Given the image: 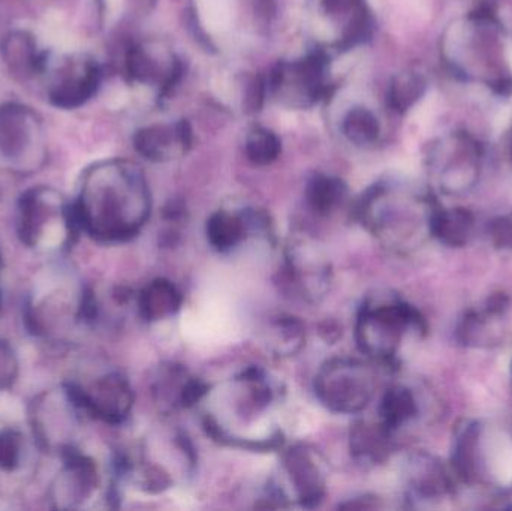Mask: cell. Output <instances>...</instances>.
Here are the masks:
<instances>
[{"instance_id": "obj_17", "label": "cell", "mask_w": 512, "mask_h": 511, "mask_svg": "<svg viewBox=\"0 0 512 511\" xmlns=\"http://www.w3.org/2000/svg\"><path fill=\"white\" fill-rule=\"evenodd\" d=\"M194 143L191 125L186 120H165L141 126L134 134L138 155L155 164L185 158Z\"/></svg>"}, {"instance_id": "obj_1", "label": "cell", "mask_w": 512, "mask_h": 511, "mask_svg": "<svg viewBox=\"0 0 512 511\" xmlns=\"http://www.w3.org/2000/svg\"><path fill=\"white\" fill-rule=\"evenodd\" d=\"M80 230L99 242L119 243L140 234L152 213V194L141 168L126 159L93 165L72 204Z\"/></svg>"}, {"instance_id": "obj_32", "label": "cell", "mask_w": 512, "mask_h": 511, "mask_svg": "<svg viewBox=\"0 0 512 511\" xmlns=\"http://www.w3.org/2000/svg\"><path fill=\"white\" fill-rule=\"evenodd\" d=\"M487 230L495 248L512 251V213L493 218Z\"/></svg>"}, {"instance_id": "obj_27", "label": "cell", "mask_w": 512, "mask_h": 511, "mask_svg": "<svg viewBox=\"0 0 512 511\" xmlns=\"http://www.w3.org/2000/svg\"><path fill=\"white\" fill-rule=\"evenodd\" d=\"M429 89V81L415 69L400 72L391 78L387 90V104L394 113L405 114L411 111Z\"/></svg>"}, {"instance_id": "obj_23", "label": "cell", "mask_w": 512, "mask_h": 511, "mask_svg": "<svg viewBox=\"0 0 512 511\" xmlns=\"http://www.w3.org/2000/svg\"><path fill=\"white\" fill-rule=\"evenodd\" d=\"M182 303L183 297L179 288L164 278L147 284L137 299L140 317L147 323H159L174 317L182 308Z\"/></svg>"}, {"instance_id": "obj_36", "label": "cell", "mask_w": 512, "mask_h": 511, "mask_svg": "<svg viewBox=\"0 0 512 511\" xmlns=\"http://www.w3.org/2000/svg\"><path fill=\"white\" fill-rule=\"evenodd\" d=\"M511 386H512V366H511Z\"/></svg>"}, {"instance_id": "obj_30", "label": "cell", "mask_w": 512, "mask_h": 511, "mask_svg": "<svg viewBox=\"0 0 512 511\" xmlns=\"http://www.w3.org/2000/svg\"><path fill=\"white\" fill-rule=\"evenodd\" d=\"M282 153V141L276 132L265 126H254L245 138V155L258 167L271 165Z\"/></svg>"}, {"instance_id": "obj_35", "label": "cell", "mask_w": 512, "mask_h": 511, "mask_svg": "<svg viewBox=\"0 0 512 511\" xmlns=\"http://www.w3.org/2000/svg\"><path fill=\"white\" fill-rule=\"evenodd\" d=\"M472 3V6H495V3L498 0H469Z\"/></svg>"}, {"instance_id": "obj_18", "label": "cell", "mask_w": 512, "mask_h": 511, "mask_svg": "<svg viewBox=\"0 0 512 511\" xmlns=\"http://www.w3.org/2000/svg\"><path fill=\"white\" fill-rule=\"evenodd\" d=\"M255 230H270L265 213L222 209L213 213L207 221V242L215 251L225 254L242 246Z\"/></svg>"}, {"instance_id": "obj_6", "label": "cell", "mask_w": 512, "mask_h": 511, "mask_svg": "<svg viewBox=\"0 0 512 511\" xmlns=\"http://www.w3.org/2000/svg\"><path fill=\"white\" fill-rule=\"evenodd\" d=\"M484 164L486 147L477 135L466 129L445 132L427 149L430 188L451 197L469 194L480 183Z\"/></svg>"}, {"instance_id": "obj_5", "label": "cell", "mask_w": 512, "mask_h": 511, "mask_svg": "<svg viewBox=\"0 0 512 511\" xmlns=\"http://www.w3.org/2000/svg\"><path fill=\"white\" fill-rule=\"evenodd\" d=\"M215 401L221 405L207 411L206 428L215 440L239 447L242 429L251 432L270 416L276 389L264 371L251 368L225 383Z\"/></svg>"}, {"instance_id": "obj_9", "label": "cell", "mask_w": 512, "mask_h": 511, "mask_svg": "<svg viewBox=\"0 0 512 511\" xmlns=\"http://www.w3.org/2000/svg\"><path fill=\"white\" fill-rule=\"evenodd\" d=\"M309 24L322 48L348 51L369 38L373 18L366 0H309Z\"/></svg>"}, {"instance_id": "obj_19", "label": "cell", "mask_w": 512, "mask_h": 511, "mask_svg": "<svg viewBox=\"0 0 512 511\" xmlns=\"http://www.w3.org/2000/svg\"><path fill=\"white\" fill-rule=\"evenodd\" d=\"M206 384L192 377L183 366L167 365L159 369L153 384V396L165 414L194 407L206 398Z\"/></svg>"}, {"instance_id": "obj_25", "label": "cell", "mask_w": 512, "mask_h": 511, "mask_svg": "<svg viewBox=\"0 0 512 511\" xmlns=\"http://www.w3.org/2000/svg\"><path fill=\"white\" fill-rule=\"evenodd\" d=\"M418 401L409 387L396 384L387 389L379 404V422L396 434L418 416Z\"/></svg>"}, {"instance_id": "obj_8", "label": "cell", "mask_w": 512, "mask_h": 511, "mask_svg": "<svg viewBox=\"0 0 512 511\" xmlns=\"http://www.w3.org/2000/svg\"><path fill=\"white\" fill-rule=\"evenodd\" d=\"M268 96L289 110H309L330 95L324 51L282 60L268 75Z\"/></svg>"}, {"instance_id": "obj_24", "label": "cell", "mask_w": 512, "mask_h": 511, "mask_svg": "<svg viewBox=\"0 0 512 511\" xmlns=\"http://www.w3.org/2000/svg\"><path fill=\"white\" fill-rule=\"evenodd\" d=\"M475 233L474 213L465 207H438L432 219V237L448 248H465Z\"/></svg>"}, {"instance_id": "obj_14", "label": "cell", "mask_w": 512, "mask_h": 511, "mask_svg": "<svg viewBox=\"0 0 512 511\" xmlns=\"http://www.w3.org/2000/svg\"><path fill=\"white\" fill-rule=\"evenodd\" d=\"M282 473L289 488V500L303 509H315L327 497V464L313 447H289L282 456Z\"/></svg>"}, {"instance_id": "obj_4", "label": "cell", "mask_w": 512, "mask_h": 511, "mask_svg": "<svg viewBox=\"0 0 512 511\" xmlns=\"http://www.w3.org/2000/svg\"><path fill=\"white\" fill-rule=\"evenodd\" d=\"M426 332L420 311L394 294L369 297L355 321V341L361 353L385 366L397 365L406 338Z\"/></svg>"}, {"instance_id": "obj_10", "label": "cell", "mask_w": 512, "mask_h": 511, "mask_svg": "<svg viewBox=\"0 0 512 511\" xmlns=\"http://www.w3.org/2000/svg\"><path fill=\"white\" fill-rule=\"evenodd\" d=\"M125 74L129 83L143 87L162 99L179 83L183 62L168 42L146 39L126 51Z\"/></svg>"}, {"instance_id": "obj_22", "label": "cell", "mask_w": 512, "mask_h": 511, "mask_svg": "<svg viewBox=\"0 0 512 511\" xmlns=\"http://www.w3.org/2000/svg\"><path fill=\"white\" fill-rule=\"evenodd\" d=\"M2 54L9 71L20 77L42 74L50 60L45 51H39L36 39L24 30H14L3 39Z\"/></svg>"}, {"instance_id": "obj_7", "label": "cell", "mask_w": 512, "mask_h": 511, "mask_svg": "<svg viewBox=\"0 0 512 511\" xmlns=\"http://www.w3.org/2000/svg\"><path fill=\"white\" fill-rule=\"evenodd\" d=\"M316 399L334 414L363 413L375 395V375L363 360L334 357L327 360L313 381Z\"/></svg>"}, {"instance_id": "obj_21", "label": "cell", "mask_w": 512, "mask_h": 511, "mask_svg": "<svg viewBox=\"0 0 512 511\" xmlns=\"http://www.w3.org/2000/svg\"><path fill=\"white\" fill-rule=\"evenodd\" d=\"M393 435L379 420H357L349 432L352 459L363 467L384 464L393 450Z\"/></svg>"}, {"instance_id": "obj_13", "label": "cell", "mask_w": 512, "mask_h": 511, "mask_svg": "<svg viewBox=\"0 0 512 511\" xmlns=\"http://www.w3.org/2000/svg\"><path fill=\"white\" fill-rule=\"evenodd\" d=\"M0 158L27 165L44 158V131L35 111L24 105H0Z\"/></svg>"}, {"instance_id": "obj_15", "label": "cell", "mask_w": 512, "mask_h": 511, "mask_svg": "<svg viewBox=\"0 0 512 511\" xmlns=\"http://www.w3.org/2000/svg\"><path fill=\"white\" fill-rule=\"evenodd\" d=\"M68 392L80 410L110 425L125 422L134 407L131 384L119 372H110L96 378L89 389L68 386Z\"/></svg>"}, {"instance_id": "obj_26", "label": "cell", "mask_w": 512, "mask_h": 511, "mask_svg": "<svg viewBox=\"0 0 512 511\" xmlns=\"http://www.w3.org/2000/svg\"><path fill=\"white\" fill-rule=\"evenodd\" d=\"M348 195L345 182L330 174H315L307 182L304 198L307 207L318 216H330L342 206Z\"/></svg>"}, {"instance_id": "obj_31", "label": "cell", "mask_w": 512, "mask_h": 511, "mask_svg": "<svg viewBox=\"0 0 512 511\" xmlns=\"http://www.w3.org/2000/svg\"><path fill=\"white\" fill-rule=\"evenodd\" d=\"M21 438L17 432L6 431L0 434V468L14 470L20 464Z\"/></svg>"}, {"instance_id": "obj_34", "label": "cell", "mask_w": 512, "mask_h": 511, "mask_svg": "<svg viewBox=\"0 0 512 511\" xmlns=\"http://www.w3.org/2000/svg\"><path fill=\"white\" fill-rule=\"evenodd\" d=\"M251 2L252 11L262 23H270L271 17L274 15V0H249Z\"/></svg>"}, {"instance_id": "obj_37", "label": "cell", "mask_w": 512, "mask_h": 511, "mask_svg": "<svg viewBox=\"0 0 512 511\" xmlns=\"http://www.w3.org/2000/svg\"><path fill=\"white\" fill-rule=\"evenodd\" d=\"M511 153H512V134H511Z\"/></svg>"}, {"instance_id": "obj_28", "label": "cell", "mask_w": 512, "mask_h": 511, "mask_svg": "<svg viewBox=\"0 0 512 511\" xmlns=\"http://www.w3.org/2000/svg\"><path fill=\"white\" fill-rule=\"evenodd\" d=\"M340 131L354 146L370 147L375 146L381 138L382 126L375 111L364 105H354L342 117Z\"/></svg>"}, {"instance_id": "obj_3", "label": "cell", "mask_w": 512, "mask_h": 511, "mask_svg": "<svg viewBox=\"0 0 512 511\" xmlns=\"http://www.w3.org/2000/svg\"><path fill=\"white\" fill-rule=\"evenodd\" d=\"M441 204L430 186L382 180L358 203V221L388 251L409 254L432 237V219Z\"/></svg>"}, {"instance_id": "obj_20", "label": "cell", "mask_w": 512, "mask_h": 511, "mask_svg": "<svg viewBox=\"0 0 512 511\" xmlns=\"http://www.w3.org/2000/svg\"><path fill=\"white\" fill-rule=\"evenodd\" d=\"M405 480L412 500H441L454 491L453 479L445 465L427 453L409 456L405 465Z\"/></svg>"}, {"instance_id": "obj_12", "label": "cell", "mask_w": 512, "mask_h": 511, "mask_svg": "<svg viewBox=\"0 0 512 511\" xmlns=\"http://www.w3.org/2000/svg\"><path fill=\"white\" fill-rule=\"evenodd\" d=\"M74 236L80 230L72 204H65L50 189H33L20 201V236L29 246H45V237L53 231Z\"/></svg>"}, {"instance_id": "obj_33", "label": "cell", "mask_w": 512, "mask_h": 511, "mask_svg": "<svg viewBox=\"0 0 512 511\" xmlns=\"http://www.w3.org/2000/svg\"><path fill=\"white\" fill-rule=\"evenodd\" d=\"M17 374V360L11 347L0 342V389L11 386Z\"/></svg>"}, {"instance_id": "obj_11", "label": "cell", "mask_w": 512, "mask_h": 511, "mask_svg": "<svg viewBox=\"0 0 512 511\" xmlns=\"http://www.w3.org/2000/svg\"><path fill=\"white\" fill-rule=\"evenodd\" d=\"M331 275L330 261L312 237L301 233L289 239L283 264V281L289 291L304 302H319L330 290Z\"/></svg>"}, {"instance_id": "obj_16", "label": "cell", "mask_w": 512, "mask_h": 511, "mask_svg": "<svg viewBox=\"0 0 512 511\" xmlns=\"http://www.w3.org/2000/svg\"><path fill=\"white\" fill-rule=\"evenodd\" d=\"M101 81L102 71L96 60L87 56L66 57L54 69L48 98L54 107L74 110L98 93Z\"/></svg>"}, {"instance_id": "obj_2", "label": "cell", "mask_w": 512, "mask_h": 511, "mask_svg": "<svg viewBox=\"0 0 512 511\" xmlns=\"http://www.w3.org/2000/svg\"><path fill=\"white\" fill-rule=\"evenodd\" d=\"M451 77L499 96L512 93V33L495 6H471L451 20L439 42Z\"/></svg>"}, {"instance_id": "obj_29", "label": "cell", "mask_w": 512, "mask_h": 511, "mask_svg": "<svg viewBox=\"0 0 512 511\" xmlns=\"http://www.w3.org/2000/svg\"><path fill=\"white\" fill-rule=\"evenodd\" d=\"M306 342V330L301 321L292 317H277L267 330V345L279 357L297 354Z\"/></svg>"}]
</instances>
